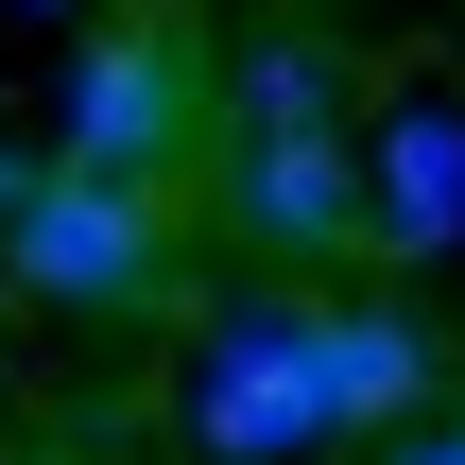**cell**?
<instances>
[{
	"instance_id": "52a82bcc",
	"label": "cell",
	"mask_w": 465,
	"mask_h": 465,
	"mask_svg": "<svg viewBox=\"0 0 465 465\" xmlns=\"http://www.w3.org/2000/svg\"><path fill=\"white\" fill-rule=\"evenodd\" d=\"M362 121V69L328 35H242L224 52V138H345Z\"/></svg>"
},
{
	"instance_id": "7a4b0ae2",
	"label": "cell",
	"mask_w": 465,
	"mask_h": 465,
	"mask_svg": "<svg viewBox=\"0 0 465 465\" xmlns=\"http://www.w3.org/2000/svg\"><path fill=\"white\" fill-rule=\"evenodd\" d=\"M207 121H224V86L190 69L173 17H104V35H69V69H52V173H121V190H155Z\"/></svg>"
},
{
	"instance_id": "277c9868",
	"label": "cell",
	"mask_w": 465,
	"mask_h": 465,
	"mask_svg": "<svg viewBox=\"0 0 465 465\" xmlns=\"http://www.w3.org/2000/svg\"><path fill=\"white\" fill-rule=\"evenodd\" d=\"M465 242V104L449 86H397L380 121H362V259H449Z\"/></svg>"
},
{
	"instance_id": "3957f363",
	"label": "cell",
	"mask_w": 465,
	"mask_h": 465,
	"mask_svg": "<svg viewBox=\"0 0 465 465\" xmlns=\"http://www.w3.org/2000/svg\"><path fill=\"white\" fill-rule=\"evenodd\" d=\"M0 276H17L35 311L121 328V311H155V293H173V207H155V190H121V173H35V190L0 207Z\"/></svg>"
},
{
	"instance_id": "ba28073f",
	"label": "cell",
	"mask_w": 465,
	"mask_h": 465,
	"mask_svg": "<svg viewBox=\"0 0 465 465\" xmlns=\"http://www.w3.org/2000/svg\"><path fill=\"white\" fill-rule=\"evenodd\" d=\"M362 465H465V414H414L397 449H362Z\"/></svg>"
},
{
	"instance_id": "6da1fadb",
	"label": "cell",
	"mask_w": 465,
	"mask_h": 465,
	"mask_svg": "<svg viewBox=\"0 0 465 465\" xmlns=\"http://www.w3.org/2000/svg\"><path fill=\"white\" fill-rule=\"evenodd\" d=\"M190 449L207 465L345 449V414H328V293H242L224 328H190Z\"/></svg>"
},
{
	"instance_id": "5b68a950",
	"label": "cell",
	"mask_w": 465,
	"mask_h": 465,
	"mask_svg": "<svg viewBox=\"0 0 465 465\" xmlns=\"http://www.w3.org/2000/svg\"><path fill=\"white\" fill-rule=\"evenodd\" d=\"M224 224L259 259H345L362 242V121L345 138H224Z\"/></svg>"
},
{
	"instance_id": "9c48e42d",
	"label": "cell",
	"mask_w": 465,
	"mask_h": 465,
	"mask_svg": "<svg viewBox=\"0 0 465 465\" xmlns=\"http://www.w3.org/2000/svg\"><path fill=\"white\" fill-rule=\"evenodd\" d=\"M0 17H86V0H0Z\"/></svg>"
},
{
	"instance_id": "8992f818",
	"label": "cell",
	"mask_w": 465,
	"mask_h": 465,
	"mask_svg": "<svg viewBox=\"0 0 465 465\" xmlns=\"http://www.w3.org/2000/svg\"><path fill=\"white\" fill-rule=\"evenodd\" d=\"M328 414H345L362 449H397L414 414H449V380H431V328H414L397 293H328Z\"/></svg>"
}]
</instances>
